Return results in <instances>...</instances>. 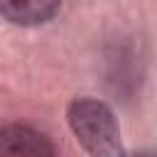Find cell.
<instances>
[{
  "mask_svg": "<svg viewBox=\"0 0 157 157\" xmlns=\"http://www.w3.org/2000/svg\"><path fill=\"white\" fill-rule=\"evenodd\" d=\"M66 120L88 157H128L120 125L108 103L98 98H76L69 103Z\"/></svg>",
  "mask_w": 157,
  "mask_h": 157,
  "instance_id": "obj_1",
  "label": "cell"
},
{
  "mask_svg": "<svg viewBox=\"0 0 157 157\" xmlns=\"http://www.w3.org/2000/svg\"><path fill=\"white\" fill-rule=\"evenodd\" d=\"M0 157H56L52 140L32 125L7 123L0 130Z\"/></svg>",
  "mask_w": 157,
  "mask_h": 157,
  "instance_id": "obj_2",
  "label": "cell"
},
{
  "mask_svg": "<svg viewBox=\"0 0 157 157\" xmlns=\"http://www.w3.org/2000/svg\"><path fill=\"white\" fill-rule=\"evenodd\" d=\"M61 0H0V12L7 22L20 27H34L49 22Z\"/></svg>",
  "mask_w": 157,
  "mask_h": 157,
  "instance_id": "obj_3",
  "label": "cell"
},
{
  "mask_svg": "<svg viewBox=\"0 0 157 157\" xmlns=\"http://www.w3.org/2000/svg\"><path fill=\"white\" fill-rule=\"evenodd\" d=\"M152 157H157V155H152Z\"/></svg>",
  "mask_w": 157,
  "mask_h": 157,
  "instance_id": "obj_4",
  "label": "cell"
}]
</instances>
